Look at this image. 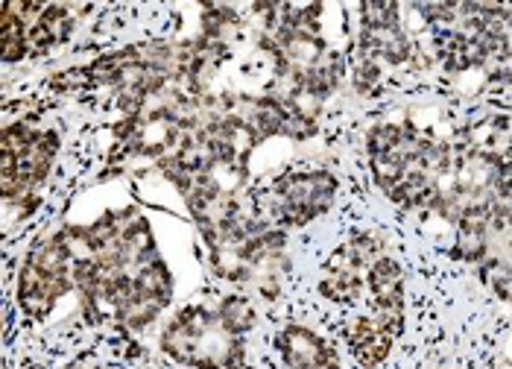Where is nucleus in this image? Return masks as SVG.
Wrapping results in <instances>:
<instances>
[{
    "mask_svg": "<svg viewBox=\"0 0 512 369\" xmlns=\"http://www.w3.org/2000/svg\"><path fill=\"white\" fill-rule=\"evenodd\" d=\"M281 355L287 358V364L296 369H340L334 352L325 346V340H319L316 334L305 328H287L278 340Z\"/></svg>",
    "mask_w": 512,
    "mask_h": 369,
    "instance_id": "nucleus-2",
    "label": "nucleus"
},
{
    "mask_svg": "<svg viewBox=\"0 0 512 369\" xmlns=\"http://www.w3.org/2000/svg\"><path fill=\"white\" fill-rule=\"evenodd\" d=\"M393 334H398L390 323H372V320H360L355 328H352V334H349V340H352V349H355V355L363 361V364H378L381 358H387V352H390V343H393Z\"/></svg>",
    "mask_w": 512,
    "mask_h": 369,
    "instance_id": "nucleus-3",
    "label": "nucleus"
},
{
    "mask_svg": "<svg viewBox=\"0 0 512 369\" xmlns=\"http://www.w3.org/2000/svg\"><path fill=\"white\" fill-rule=\"evenodd\" d=\"M276 214L287 223H308L325 211L334 197V179L328 173H290L276 185Z\"/></svg>",
    "mask_w": 512,
    "mask_h": 369,
    "instance_id": "nucleus-1",
    "label": "nucleus"
}]
</instances>
